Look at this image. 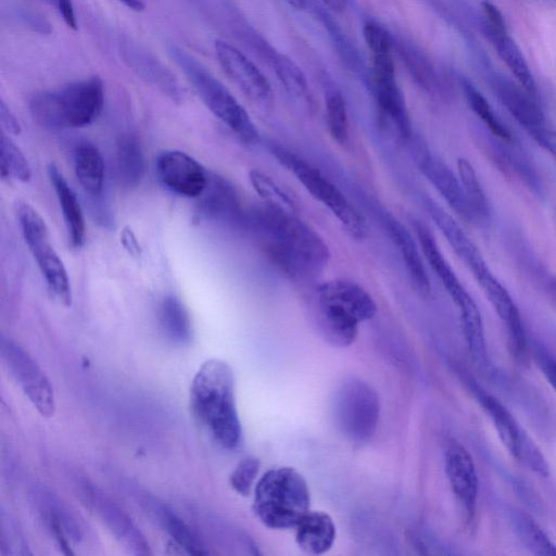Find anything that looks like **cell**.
I'll use <instances>...</instances> for the list:
<instances>
[{
  "mask_svg": "<svg viewBox=\"0 0 556 556\" xmlns=\"http://www.w3.org/2000/svg\"><path fill=\"white\" fill-rule=\"evenodd\" d=\"M84 497L88 505L96 511L111 534L129 552L135 555L150 554L149 543L139 529L133 524L131 518L126 515L115 503H112L104 495L99 494L96 489H87Z\"/></svg>",
  "mask_w": 556,
  "mask_h": 556,
  "instance_id": "obj_18",
  "label": "cell"
},
{
  "mask_svg": "<svg viewBox=\"0 0 556 556\" xmlns=\"http://www.w3.org/2000/svg\"><path fill=\"white\" fill-rule=\"evenodd\" d=\"M249 180L265 206L298 214L300 202L297 196L260 170H251Z\"/></svg>",
  "mask_w": 556,
  "mask_h": 556,
  "instance_id": "obj_33",
  "label": "cell"
},
{
  "mask_svg": "<svg viewBox=\"0 0 556 556\" xmlns=\"http://www.w3.org/2000/svg\"><path fill=\"white\" fill-rule=\"evenodd\" d=\"M495 91L503 106L523 126L530 137L534 138L548 126L535 98L525 90L522 91L520 87L508 81L498 80L495 84Z\"/></svg>",
  "mask_w": 556,
  "mask_h": 556,
  "instance_id": "obj_24",
  "label": "cell"
},
{
  "mask_svg": "<svg viewBox=\"0 0 556 556\" xmlns=\"http://www.w3.org/2000/svg\"><path fill=\"white\" fill-rule=\"evenodd\" d=\"M214 49L226 77L240 92L261 109L271 110L275 101L272 86L255 63L230 43L219 40Z\"/></svg>",
  "mask_w": 556,
  "mask_h": 556,
  "instance_id": "obj_12",
  "label": "cell"
},
{
  "mask_svg": "<svg viewBox=\"0 0 556 556\" xmlns=\"http://www.w3.org/2000/svg\"><path fill=\"white\" fill-rule=\"evenodd\" d=\"M534 141L555 160L556 162V131L546 126L534 138Z\"/></svg>",
  "mask_w": 556,
  "mask_h": 556,
  "instance_id": "obj_48",
  "label": "cell"
},
{
  "mask_svg": "<svg viewBox=\"0 0 556 556\" xmlns=\"http://www.w3.org/2000/svg\"><path fill=\"white\" fill-rule=\"evenodd\" d=\"M458 172L476 221H488L491 213L489 200L482 184H480L473 164L465 158H460L458 160Z\"/></svg>",
  "mask_w": 556,
  "mask_h": 556,
  "instance_id": "obj_37",
  "label": "cell"
},
{
  "mask_svg": "<svg viewBox=\"0 0 556 556\" xmlns=\"http://www.w3.org/2000/svg\"><path fill=\"white\" fill-rule=\"evenodd\" d=\"M119 2L125 7H128L129 9L137 12L143 11L145 9L143 0H119Z\"/></svg>",
  "mask_w": 556,
  "mask_h": 556,
  "instance_id": "obj_51",
  "label": "cell"
},
{
  "mask_svg": "<svg viewBox=\"0 0 556 556\" xmlns=\"http://www.w3.org/2000/svg\"><path fill=\"white\" fill-rule=\"evenodd\" d=\"M74 171L85 193L94 198L103 195L105 162L96 146L83 143L74 151Z\"/></svg>",
  "mask_w": 556,
  "mask_h": 556,
  "instance_id": "obj_28",
  "label": "cell"
},
{
  "mask_svg": "<svg viewBox=\"0 0 556 556\" xmlns=\"http://www.w3.org/2000/svg\"><path fill=\"white\" fill-rule=\"evenodd\" d=\"M533 352L538 368L556 393V359L539 344L534 345Z\"/></svg>",
  "mask_w": 556,
  "mask_h": 556,
  "instance_id": "obj_45",
  "label": "cell"
},
{
  "mask_svg": "<svg viewBox=\"0 0 556 556\" xmlns=\"http://www.w3.org/2000/svg\"><path fill=\"white\" fill-rule=\"evenodd\" d=\"M153 512L161 526L187 553L193 555H207L209 553L204 543L178 515L158 503L154 504Z\"/></svg>",
  "mask_w": 556,
  "mask_h": 556,
  "instance_id": "obj_34",
  "label": "cell"
},
{
  "mask_svg": "<svg viewBox=\"0 0 556 556\" xmlns=\"http://www.w3.org/2000/svg\"><path fill=\"white\" fill-rule=\"evenodd\" d=\"M331 410L338 432L351 444L363 446L375 436L381 401L376 390L361 378L349 377L337 386Z\"/></svg>",
  "mask_w": 556,
  "mask_h": 556,
  "instance_id": "obj_7",
  "label": "cell"
},
{
  "mask_svg": "<svg viewBox=\"0 0 556 556\" xmlns=\"http://www.w3.org/2000/svg\"><path fill=\"white\" fill-rule=\"evenodd\" d=\"M199 198L197 216L200 220H231L239 218L238 194L222 176L210 173L209 184Z\"/></svg>",
  "mask_w": 556,
  "mask_h": 556,
  "instance_id": "obj_26",
  "label": "cell"
},
{
  "mask_svg": "<svg viewBox=\"0 0 556 556\" xmlns=\"http://www.w3.org/2000/svg\"><path fill=\"white\" fill-rule=\"evenodd\" d=\"M515 256L518 267L521 268L529 282L556 307V274L552 273L527 245H516Z\"/></svg>",
  "mask_w": 556,
  "mask_h": 556,
  "instance_id": "obj_32",
  "label": "cell"
},
{
  "mask_svg": "<svg viewBox=\"0 0 556 556\" xmlns=\"http://www.w3.org/2000/svg\"><path fill=\"white\" fill-rule=\"evenodd\" d=\"M310 490L305 477L293 467L269 470L255 488L254 511L270 529L296 528L310 511Z\"/></svg>",
  "mask_w": 556,
  "mask_h": 556,
  "instance_id": "obj_5",
  "label": "cell"
},
{
  "mask_svg": "<svg viewBox=\"0 0 556 556\" xmlns=\"http://www.w3.org/2000/svg\"><path fill=\"white\" fill-rule=\"evenodd\" d=\"M104 106L105 85L96 75L36 93L29 104L34 121L54 131L87 128L100 117Z\"/></svg>",
  "mask_w": 556,
  "mask_h": 556,
  "instance_id": "obj_4",
  "label": "cell"
},
{
  "mask_svg": "<svg viewBox=\"0 0 556 556\" xmlns=\"http://www.w3.org/2000/svg\"><path fill=\"white\" fill-rule=\"evenodd\" d=\"M171 58L192 84L202 103L232 130L242 141L251 146L261 142L259 130L246 109L240 105L225 85L210 70L178 46L169 48Z\"/></svg>",
  "mask_w": 556,
  "mask_h": 556,
  "instance_id": "obj_6",
  "label": "cell"
},
{
  "mask_svg": "<svg viewBox=\"0 0 556 556\" xmlns=\"http://www.w3.org/2000/svg\"><path fill=\"white\" fill-rule=\"evenodd\" d=\"M47 2L56 8L68 28L74 31L78 30V19L75 15L73 0H47Z\"/></svg>",
  "mask_w": 556,
  "mask_h": 556,
  "instance_id": "obj_46",
  "label": "cell"
},
{
  "mask_svg": "<svg viewBox=\"0 0 556 556\" xmlns=\"http://www.w3.org/2000/svg\"><path fill=\"white\" fill-rule=\"evenodd\" d=\"M482 7L484 16L487 20L486 27L491 42L499 39V37L509 35L507 23H505L504 17L498 7L489 2V0H485Z\"/></svg>",
  "mask_w": 556,
  "mask_h": 556,
  "instance_id": "obj_44",
  "label": "cell"
},
{
  "mask_svg": "<svg viewBox=\"0 0 556 556\" xmlns=\"http://www.w3.org/2000/svg\"><path fill=\"white\" fill-rule=\"evenodd\" d=\"M0 356L35 409L44 417H52L56 411L54 389L40 365L14 340L4 335L0 337Z\"/></svg>",
  "mask_w": 556,
  "mask_h": 556,
  "instance_id": "obj_10",
  "label": "cell"
},
{
  "mask_svg": "<svg viewBox=\"0 0 556 556\" xmlns=\"http://www.w3.org/2000/svg\"><path fill=\"white\" fill-rule=\"evenodd\" d=\"M244 222L259 237L265 256L289 277L317 275L330 263L325 240L298 214L264 206L249 212Z\"/></svg>",
  "mask_w": 556,
  "mask_h": 556,
  "instance_id": "obj_1",
  "label": "cell"
},
{
  "mask_svg": "<svg viewBox=\"0 0 556 556\" xmlns=\"http://www.w3.org/2000/svg\"><path fill=\"white\" fill-rule=\"evenodd\" d=\"M467 387L480 404V407L488 414L502 444L511 456L525 465L534 463L540 457V451L534 442L528 438L518 425L507 408L494 396L487 393L472 379H467Z\"/></svg>",
  "mask_w": 556,
  "mask_h": 556,
  "instance_id": "obj_13",
  "label": "cell"
},
{
  "mask_svg": "<svg viewBox=\"0 0 556 556\" xmlns=\"http://www.w3.org/2000/svg\"><path fill=\"white\" fill-rule=\"evenodd\" d=\"M498 317L507 328L509 347L514 358L522 363L527 359L528 341L525 327L515 302L505 287L488 269L475 278Z\"/></svg>",
  "mask_w": 556,
  "mask_h": 556,
  "instance_id": "obj_16",
  "label": "cell"
},
{
  "mask_svg": "<svg viewBox=\"0 0 556 556\" xmlns=\"http://www.w3.org/2000/svg\"><path fill=\"white\" fill-rule=\"evenodd\" d=\"M477 143L483 154L504 176L523 184L535 194H541V183L537 173L510 147L513 143L504 142L490 132L483 133V136L477 139Z\"/></svg>",
  "mask_w": 556,
  "mask_h": 556,
  "instance_id": "obj_19",
  "label": "cell"
},
{
  "mask_svg": "<svg viewBox=\"0 0 556 556\" xmlns=\"http://www.w3.org/2000/svg\"><path fill=\"white\" fill-rule=\"evenodd\" d=\"M0 172L3 179L28 183L32 179V169L27 157L11 137L3 134L0 139Z\"/></svg>",
  "mask_w": 556,
  "mask_h": 556,
  "instance_id": "obj_38",
  "label": "cell"
},
{
  "mask_svg": "<svg viewBox=\"0 0 556 556\" xmlns=\"http://www.w3.org/2000/svg\"><path fill=\"white\" fill-rule=\"evenodd\" d=\"M271 62L278 80L290 95L302 98L308 94L306 77L292 60L284 55L272 53Z\"/></svg>",
  "mask_w": 556,
  "mask_h": 556,
  "instance_id": "obj_41",
  "label": "cell"
},
{
  "mask_svg": "<svg viewBox=\"0 0 556 556\" xmlns=\"http://www.w3.org/2000/svg\"><path fill=\"white\" fill-rule=\"evenodd\" d=\"M123 55L130 67L151 85L170 98L175 104H182L185 92L175 75L147 50L133 44H126Z\"/></svg>",
  "mask_w": 556,
  "mask_h": 556,
  "instance_id": "obj_21",
  "label": "cell"
},
{
  "mask_svg": "<svg viewBox=\"0 0 556 556\" xmlns=\"http://www.w3.org/2000/svg\"><path fill=\"white\" fill-rule=\"evenodd\" d=\"M317 324L328 343L344 348L355 343L360 324L377 313L374 298L363 286L345 278L318 287Z\"/></svg>",
  "mask_w": 556,
  "mask_h": 556,
  "instance_id": "obj_3",
  "label": "cell"
},
{
  "mask_svg": "<svg viewBox=\"0 0 556 556\" xmlns=\"http://www.w3.org/2000/svg\"><path fill=\"white\" fill-rule=\"evenodd\" d=\"M17 217L21 231L37 263L50 293L65 307L72 305V288L65 263L57 254L50 239L47 224L41 213L28 202H19Z\"/></svg>",
  "mask_w": 556,
  "mask_h": 556,
  "instance_id": "obj_9",
  "label": "cell"
},
{
  "mask_svg": "<svg viewBox=\"0 0 556 556\" xmlns=\"http://www.w3.org/2000/svg\"><path fill=\"white\" fill-rule=\"evenodd\" d=\"M271 153L307 189V192L330 210L350 237L363 240L369 233L368 222L340 189L321 171L284 147L272 145Z\"/></svg>",
  "mask_w": 556,
  "mask_h": 556,
  "instance_id": "obj_8",
  "label": "cell"
},
{
  "mask_svg": "<svg viewBox=\"0 0 556 556\" xmlns=\"http://www.w3.org/2000/svg\"><path fill=\"white\" fill-rule=\"evenodd\" d=\"M326 122L333 141L345 146L350 141V123L346 100L340 93H333L326 100Z\"/></svg>",
  "mask_w": 556,
  "mask_h": 556,
  "instance_id": "obj_40",
  "label": "cell"
},
{
  "mask_svg": "<svg viewBox=\"0 0 556 556\" xmlns=\"http://www.w3.org/2000/svg\"><path fill=\"white\" fill-rule=\"evenodd\" d=\"M157 173L169 191L186 198H199L210 180V173L180 150L163 151L157 159Z\"/></svg>",
  "mask_w": 556,
  "mask_h": 556,
  "instance_id": "obj_14",
  "label": "cell"
},
{
  "mask_svg": "<svg viewBox=\"0 0 556 556\" xmlns=\"http://www.w3.org/2000/svg\"><path fill=\"white\" fill-rule=\"evenodd\" d=\"M388 233L406 264V269L417 294L427 297L432 292L431 281L425 268L422 254L407 227L394 217L386 218Z\"/></svg>",
  "mask_w": 556,
  "mask_h": 556,
  "instance_id": "obj_23",
  "label": "cell"
},
{
  "mask_svg": "<svg viewBox=\"0 0 556 556\" xmlns=\"http://www.w3.org/2000/svg\"><path fill=\"white\" fill-rule=\"evenodd\" d=\"M372 71L375 97L383 123L401 141H410L412 125L397 84L393 53L372 55Z\"/></svg>",
  "mask_w": 556,
  "mask_h": 556,
  "instance_id": "obj_11",
  "label": "cell"
},
{
  "mask_svg": "<svg viewBox=\"0 0 556 556\" xmlns=\"http://www.w3.org/2000/svg\"><path fill=\"white\" fill-rule=\"evenodd\" d=\"M159 323L161 330L172 343L187 345L193 338L191 318L184 303L175 296H168L161 302L159 308Z\"/></svg>",
  "mask_w": 556,
  "mask_h": 556,
  "instance_id": "obj_29",
  "label": "cell"
},
{
  "mask_svg": "<svg viewBox=\"0 0 556 556\" xmlns=\"http://www.w3.org/2000/svg\"><path fill=\"white\" fill-rule=\"evenodd\" d=\"M117 172L122 186L134 188L142 183L146 164L141 144L133 136H125L118 143Z\"/></svg>",
  "mask_w": 556,
  "mask_h": 556,
  "instance_id": "obj_30",
  "label": "cell"
},
{
  "mask_svg": "<svg viewBox=\"0 0 556 556\" xmlns=\"http://www.w3.org/2000/svg\"><path fill=\"white\" fill-rule=\"evenodd\" d=\"M492 43H494L499 56L513 73L518 83L523 87V90L536 99V82L520 47L516 45L509 35L499 37V39L492 41Z\"/></svg>",
  "mask_w": 556,
  "mask_h": 556,
  "instance_id": "obj_35",
  "label": "cell"
},
{
  "mask_svg": "<svg viewBox=\"0 0 556 556\" xmlns=\"http://www.w3.org/2000/svg\"><path fill=\"white\" fill-rule=\"evenodd\" d=\"M284 2L297 10L305 9L307 6V0H284Z\"/></svg>",
  "mask_w": 556,
  "mask_h": 556,
  "instance_id": "obj_52",
  "label": "cell"
},
{
  "mask_svg": "<svg viewBox=\"0 0 556 556\" xmlns=\"http://www.w3.org/2000/svg\"><path fill=\"white\" fill-rule=\"evenodd\" d=\"M260 470V461L247 457L240 461L230 477V484L238 495L247 497L256 482Z\"/></svg>",
  "mask_w": 556,
  "mask_h": 556,
  "instance_id": "obj_42",
  "label": "cell"
},
{
  "mask_svg": "<svg viewBox=\"0 0 556 556\" xmlns=\"http://www.w3.org/2000/svg\"><path fill=\"white\" fill-rule=\"evenodd\" d=\"M48 176L50 183L54 186L62 210L71 246L80 249L85 243L86 224L78 196L56 164H49Z\"/></svg>",
  "mask_w": 556,
  "mask_h": 556,
  "instance_id": "obj_25",
  "label": "cell"
},
{
  "mask_svg": "<svg viewBox=\"0 0 556 556\" xmlns=\"http://www.w3.org/2000/svg\"><path fill=\"white\" fill-rule=\"evenodd\" d=\"M322 2L328 9L340 14L347 9L349 0H322Z\"/></svg>",
  "mask_w": 556,
  "mask_h": 556,
  "instance_id": "obj_50",
  "label": "cell"
},
{
  "mask_svg": "<svg viewBox=\"0 0 556 556\" xmlns=\"http://www.w3.org/2000/svg\"><path fill=\"white\" fill-rule=\"evenodd\" d=\"M191 403L196 419L220 446L230 450L239 446L243 431L229 363L211 359L201 365L194 377Z\"/></svg>",
  "mask_w": 556,
  "mask_h": 556,
  "instance_id": "obj_2",
  "label": "cell"
},
{
  "mask_svg": "<svg viewBox=\"0 0 556 556\" xmlns=\"http://www.w3.org/2000/svg\"><path fill=\"white\" fill-rule=\"evenodd\" d=\"M364 40L372 55L393 53V41L387 31L374 22H366L363 28Z\"/></svg>",
  "mask_w": 556,
  "mask_h": 556,
  "instance_id": "obj_43",
  "label": "cell"
},
{
  "mask_svg": "<svg viewBox=\"0 0 556 556\" xmlns=\"http://www.w3.org/2000/svg\"><path fill=\"white\" fill-rule=\"evenodd\" d=\"M514 533L523 545L535 555L556 556V546L541 527L523 512H516L512 517Z\"/></svg>",
  "mask_w": 556,
  "mask_h": 556,
  "instance_id": "obj_36",
  "label": "cell"
},
{
  "mask_svg": "<svg viewBox=\"0 0 556 556\" xmlns=\"http://www.w3.org/2000/svg\"><path fill=\"white\" fill-rule=\"evenodd\" d=\"M425 207L429 217L432 218L441 234L447 239L454 254L473 273L474 277L476 278L487 271L489 268L482 254H480L471 238L463 231L460 224L432 199L427 198L425 200Z\"/></svg>",
  "mask_w": 556,
  "mask_h": 556,
  "instance_id": "obj_20",
  "label": "cell"
},
{
  "mask_svg": "<svg viewBox=\"0 0 556 556\" xmlns=\"http://www.w3.org/2000/svg\"><path fill=\"white\" fill-rule=\"evenodd\" d=\"M445 469L454 497L457 498L466 522L475 520L478 500V475L471 453L451 439L445 449Z\"/></svg>",
  "mask_w": 556,
  "mask_h": 556,
  "instance_id": "obj_15",
  "label": "cell"
},
{
  "mask_svg": "<svg viewBox=\"0 0 556 556\" xmlns=\"http://www.w3.org/2000/svg\"><path fill=\"white\" fill-rule=\"evenodd\" d=\"M463 88L467 104H469L475 115L487 126L489 132L502 139L504 142L514 143V136L511 131L507 128V125L499 119L483 94L478 92L469 82H464Z\"/></svg>",
  "mask_w": 556,
  "mask_h": 556,
  "instance_id": "obj_39",
  "label": "cell"
},
{
  "mask_svg": "<svg viewBox=\"0 0 556 556\" xmlns=\"http://www.w3.org/2000/svg\"><path fill=\"white\" fill-rule=\"evenodd\" d=\"M122 244L126 250H129L131 255L138 256L141 254V248H139L137 239L131 230L125 229L123 231Z\"/></svg>",
  "mask_w": 556,
  "mask_h": 556,
  "instance_id": "obj_49",
  "label": "cell"
},
{
  "mask_svg": "<svg viewBox=\"0 0 556 556\" xmlns=\"http://www.w3.org/2000/svg\"><path fill=\"white\" fill-rule=\"evenodd\" d=\"M460 311L463 333L473 360L480 365L487 362V346L482 314L470 295L457 307Z\"/></svg>",
  "mask_w": 556,
  "mask_h": 556,
  "instance_id": "obj_31",
  "label": "cell"
},
{
  "mask_svg": "<svg viewBox=\"0 0 556 556\" xmlns=\"http://www.w3.org/2000/svg\"><path fill=\"white\" fill-rule=\"evenodd\" d=\"M417 167L431 183L436 191L444 198L450 208L462 219L476 222L469 200L464 192L460 178L445 161L434 156L425 146L417 148L415 157Z\"/></svg>",
  "mask_w": 556,
  "mask_h": 556,
  "instance_id": "obj_17",
  "label": "cell"
},
{
  "mask_svg": "<svg viewBox=\"0 0 556 556\" xmlns=\"http://www.w3.org/2000/svg\"><path fill=\"white\" fill-rule=\"evenodd\" d=\"M0 123H2L3 129L8 133V135L18 136L22 132L21 124L18 118L5 103L4 99L0 100Z\"/></svg>",
  "mask_w": 556,
  "mask_h": 556,
  "instance_id": "obj_47",
  "label": "cell"
},
{
  "mask_svg": "<svg viewBox=\"0 0 556 556\" xmlns=\"http://www.w3.org/2000/svg\"><path fill=\"white\" fill-rule=\"evenodd\" d=\"M336 540V525L330 514L309 511L296 527L299 549L309 555H322L330 551Z\"/></svg>",
  "mask_w": 556,
  "mask_h": 556,
  "instance_id": "obj_27",
  "label": "cell"
},
{
  "mask_svg": "<svg viewBox=\"0 0 556 556\" xmlns=\"http://www.w3.org/2000/svg\"><path fill=\"white\" fill-rule=\"evenodd\" d=\"M414 230L419 240L424 258L431 265L433 272L439 278L442 286L457 307L471 294L467 292L452 269L450 263L442 254L435 236L428 227L420 221H414Z\"/></svg>",
  "mask_w": 556,
  "mask_h": 556,
  "instance_id": "obj_22",
  "label": "cell"
}]
</instances>
